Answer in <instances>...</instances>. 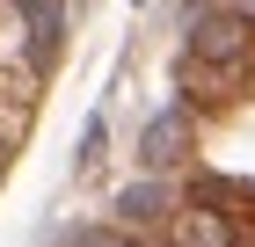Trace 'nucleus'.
I'll return each instance as SVG.
<instances>
[{"label":"nucleus","mask_w":255,"mask_h":247,"mask_svg":"<svg viewBox=\"0 0 255 247\" xmlns=\"http://www.w3.org/2000/svg\"><path fill=\"white\" fill-rule=\"evenodd\" d=\"M0 58L37 73V7H22V0H0Z\"/></svg>","instance_id":"obj_1"},{"label":"nucleus","mask_w":255,"mask_h":247,"mask_svg":"<svg viewBox=\"0 0 255 247\" xmlns=\"http://www.w3.org/2000/svg\"><path fill=\"white\" fill-rule=\"evenodd\" d=\"M0 109H37V73L0 58Z\"/></svg>","instance_id":"obj_2"}]
</instances>
